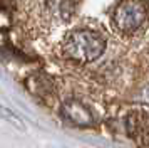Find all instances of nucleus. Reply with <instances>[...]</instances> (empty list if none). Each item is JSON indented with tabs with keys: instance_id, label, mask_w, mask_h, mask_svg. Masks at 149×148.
I'll use <instances>...</instances> for the list:
<instances>
[{
	"instance_id": "obj_1",
	"label": "nucleus",
	"mask_w": 149,
	"mask_h": 148,
	"mask_svg": "<svg viewBox=\"0 0 149 148\" xmlns=\"http://www.w3.org/2000/svg\"><path fill=\"white\" fill-rule=\"evenodd\" d=\"M106 42L97 32L74 30L64 40V54L79 62H91L104 52Z\"/></svg>"
},
{
	"instance_id": "obj_2",
	"label": "nucleus",
	"mask_w": 149,
	"mask_h": 148,
	"mask_svg": "<svg viewBox=\"0 0 149 148\" xmlns=\"http://www.w3.org/2000/svg\"><path fill=\"white\" fill-rule=\"evenodd\" d=\"M148 17V8L139 0H124L114 12V25L117 30L131 34L137 30Z\"/></svg>"
},
{
	"instance_id": "obj_3",
	"label": "nucleus",
	"mask_w": 149,
	"mask_h": 148,
	"mask_svg": "<svg viewBox=\"0 0 149 148\" xmlns=\"http://www.w3.org/2000/svg\"><path fill=\"white\" fill-rule=\"evenodd\" d=\"M126 131L137 145H149V113L132 111L126 118Z\"/></svg>"
},
{
	"instance_id": "obj_4",
	"label": "nucleus",
	"mask_w": 149,
	"mask_h": 148,
	"mask_svg": "<svg viewBox=\"0 0 149 148\" xmlns=\"http://www.w3.org/2000/svg\"><path fill=\"white\" fill-rule=\"evenodd\" d=\"M61 111L65 120H69L72 125H77V126H91L94 123V116L91 113V109L77 99L65 101L62 104Z\"/></svg>"
},
{
	"instance_id": "obj_5",
	"label": "nucleus",
	"mask_w": 149,
	"mask_h": 148,
	"mask_svg": "<svg viewBox=\"0 0 149 148\" xmlns=\"http://www.w3.org/2000/svg\"><path fill=\"white\" fill-rule=\"evenodd\" d=\"M72 0H49V7L50 10L61 17V19H67L70 12H72Z\"/></svg>"
}]
</instances>
